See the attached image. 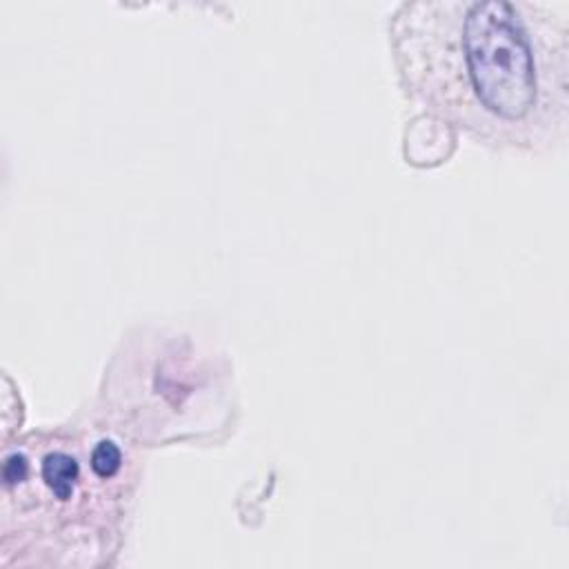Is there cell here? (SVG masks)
Masks as SVG:
<instances>
[{"label":"cell","mask_w":569,"mask_h":569,"mask_svg":"<svg viewBox=\"0 0 569 569\" xmlns=\"http://www.w3.org/2000/svg\"><path fill=\"white\" fill-rule=\"evenodd\" d=\"M389 33L402 84L445 124L496 149L565 142L567 2H405Z\"/></svg>","instance_id":"6da1fadb"}]
</instances>
